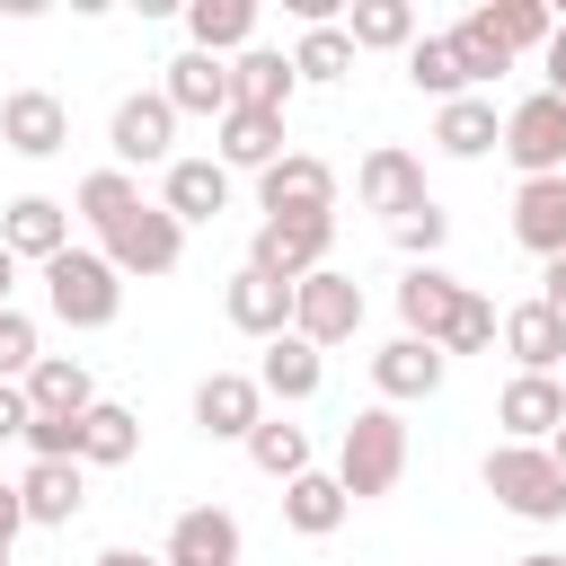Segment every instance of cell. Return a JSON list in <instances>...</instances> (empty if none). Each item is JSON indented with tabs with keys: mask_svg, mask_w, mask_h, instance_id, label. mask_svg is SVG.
Masks as SVG:
<instances>
[{
	"mask_svg": "<svg viewBox=\"0 0 566 566\" xmlns=\"http://www.w3.org/2000/svg\"><path fill=\"white\" fill-rule=\"evenodd\" d=\"M44 310L62 318V327H115V310H124V274L106 265V248H62L53 265H44Z\"/></svg>",
	"mask_w": 566,
	"mask_h": 566,
	"instance_id": "obj_1",
	"label": "cell"
},
{
	"mask_svg": "<svg viewBox=\"0 0 566 566\" xmlns=\"http://www.w3.org/2000/svg\"><path fill=\"white\" fill-rule=\"evenodd\" d=\"M407 478V424H398V407H363L354 424H345V442H336V486L354 495V504H371V495H389Z\"/></svg>",
	"mask_w": 566,
	"mask_h": 566,
	"instance_id": "obj_2",
	"label": "cell"
},
{
	"mask_svg": "<svg viewBox=\"0 0 566 566\" xmlns=\"http://www.w3.org/2000/svg\"><path fill=\"white\" fill-rule=\"evenodd\" d=\"M486 495L513 522H566V469L548 460V442H495L486 451Z\"/></svg>",
	"mask_w": 566,
	"mask_h": 566,
	"instance_id": "obj_3",
	"label": "cell"
},
{
	"mask_svg": "<svg viewBox=\"0 0 566 566\" xmlns=\"http://www.w3.org/2000/svg\"><path fill=\"white\" fill-rule=\"evenodd\" d=\"M97 248H106V265H115L124 283H133V274L159 283V274H177V256H186V221H177L168 203H133Z\"/></svg>",
	"mask_w": 566,
	"mask_h": 566,
	"instance_id": "obj_4",
	"label": "cell"
},
{
	"mask_svg": "<svg viewBox=\"0 0 566 566\" xmlns=\"http://www.w3.org/2000/svg\"><path fill=\"white\" fill-rule=\"evenodd\" d=\"M292 336L301 345H354L363 336V283L354 274H336V265H318L310 283H292Z\"/></svg>",
	"mask_w": 566,
	"mask_h": 566,
	"instance_id": "obj_5",
	"label": "cell"
},
{
	"mask_svg": "<svg viewBox=\"0 0 566 566\" xmlns=\"http://www.w3.org/2000/svg\"><path fill=\"white\" fill-rule=\"evenodd\" d=\"M504 159L522 168V186L531 177H566V97L531 88L522 106H504Z\"/></svg>",
	"mask_w": 566,
	"mask_h": 566,
	"instance_id": "obj_6",
	"label": "cell"
},
{
	"mask_svg": "<svg viewBox=\"0 0 566 566\" xmlns=\"http://www.w3.org/2000/svg\"><path fill=\"white\" fill-rule=\"evenodd\" d=\"M106 150H115V168H168L177 159V106L159 88H133L106 124Z\"/></svg>",
	"mask_w": 566,
	"mask_h": 566,
	"instance_id": "obj_7",
	"label": "cell"
},
{
	"mask_svg": "<svg viewBox=\"0 0 566 566\" xmlns=\"http://www.w3.org/2000/svg\"><path fill=\"white\" fill-rule=\"evenodd\" d=\"M256 203H265V221H318V212H336V168L318 150H283L256 177Z\"/></svg>",
	"mask_w": 566,
	"mask_h": 566,
	"instance_id": "obj_8",
	"label": "cell"
},
{
	"mask_svg": "<svg viewBox=\"0 0 566 566\" xmlns=\"http://www.w3.org/2000/svg\"><path fill=\"white\" fill-rule=\"evenodd\" d=\"M327 248H336V212H318V221H256L248 265L274 274V283H310L327 265Z\"/></svg>",
	"mask_w": 566,
	"mask_h": 566,
	"instance_id": "obj_9",
	"label": "cell"
},
{
	"mask_svg": "<svg viewBox=\"0 0 566 566\" xmlns=\"http://www.w3.org/2000/svg\"><path fill=\"white\" fill-rule=\"evenodd\" d=\"M354 195H363V212H380V221H407V212H424V203H433V195H424V159H416V150H398V142L363 150Z\"/></svg>",
	"mask_w": 566,
	"mask_h": 566,
	"instance_id": "obj_10",
	"label": "cell"
},
{
	"mask_svg": "<svg viewBox=\"0 0 566 566\" xmlns=\"http://www.w3.org/2000/svg\"><path fill=\"white\" fill-rule=\"evenodd\" d=\"M0 248H9L18 265L44 274L62 248H80V239H71V203H53V195H18V203L0 212Z\"/></svg>",
	"mask_w": 566,
	"mask_h": 566,
	"instance_id": "obj_11",
	"label": "cell"
},
{
	"mask_svg": "<svg viewBox=\"0 0 566 566\" xmlns=\"http://www.w3.org/2000/svg\"><path fill=\"white\" fill-rule=\"evenodd\" d=\"M195 424H203L212 442H248V433L265 424L256 371H203V380H195Z\"/></svg>",
	"mask_w": 566,
	"mask_h": 566,
	"instance_id": "obj_12",
	"label": "cell"
},
{
	"mask_svg": "<svg viewBox=\"0 0 566 566\" xmlns=\"http://www.w3.org/2000/svg\"><path fill=\"white\" fill-rule=\"evenodd\" d=\"M495 424H504V442H557V424H566V380H557V371H513L504 398H495Z\"/></svg>",
	"mask_w": 566,
	"mask_h": 566,
	"instance_id": "obj_13",
	"label": "cell"
},
{
	"mask_svg": "<svg viewBox=\"0 0 566 566\" xmlns=\"http://www.w3.org/2000/svg\"><path fill=\"white\" fill-rule=\"evenodd\" d=\"M0 142H9L18 159H53V150L71 142V106H62L53 88H9V97H0Z\"/></svg>",
	"mask_w": 566,
	"mask_h": 566,
	"instance_id": "obj_14",
	"label": "cell"
},
{
	"mask_svg": "<svg viewBox=\"0 0 566 566\" xmlns=\"http://www.w3.org/2000/svg\"><path fill=\"white\" fill-rule=\"evenodd\" d=\"M442 371H451V354H442V345H424V336H389V345L371 354V389H380V407L433 398V389H442Z\"/></svg>",
	"mask_w": 566,
	"mask_h": 566,
	"instance_id": "obj_15",
	"label": "cell"
},
{
	"mask_svg": "<svg viewBox=\"0 0 566 566\" xmlns=\"http://www.w3.org/2000/svg\"><path fill=\"white\" fill-rule=\"evenodd\" d=\"M168 566H239L248 557V539H239V513H221V504H186L177 522H168V548H159Z\"/></svg>",
	"mask_w": 566,
	"mask_h": 566,
	"instance_id": "obj_16",
	"label": "cell"
},
{
	"mask_svg": "<svg viewBox=\"0 0 566 566\" xmlns=\"http://www.w3.org/2000/svg\"><path fill=\"white\" fill-rule=\"evenodd\" d=\"M460 274H442V265H407L398 274V336H424V345H442V327H451V310H460Z\"/></svg>",
	"mask_w": 566,
	"mask_h": 566,
	"instance_id": "obj_17",
	"label": "cell"
},
{
	"mask_svg": "<svg viewBox=\"0 0 566 566\" xmlns=\"http://www.w3.org/2000/svg\"><path fill=\"white\" fill-rule=\"evenodd\" d=\"M221 310H230V327H239V336H256V345L292 336V283H274V274H256V265H239V274H230Z\"/></svg>",
	"mask_w": 566,
	"mask_h": 566,
	"instance_id": "obj_18",
	"label": "cell"
},
{
	"mask_svg": "<svg viewBox=\"0 0 566 566\" xmlns=\"http://www.w3.org/2000/svg\"><path fill=\"white\" fill-rule=\"evenodd\" d=\"M159 203L195 230V221H221L230 212V168L221 159H168L159 168Z\"/></svg>",
	"mask_w": 566,
	"mask_h": 566,
	"instance_id": "obj_19",
	"label": "cell"
},
{
	"mask_svg": "<svg viewBox=\"0 0 566 566\" xmlns=\"http://www.w3.org/2000/svg\"><path fill=\"white\" fill-rule=\"evenodd\" d=\"M18 495H27V522H35V531H71L80 504H88V469H80V460H35V469L18 478Z\"/></svg>",
	"mask_w": 566,
	"mask_h": 566,
	"instance_id": "obj_20",
	"label": "cell"
},
{
	"mask_svg": "<svg viewBox=\"0 0 566 566\" xmlns=\"http://www.w3.org/2000/svg\"><path fill=\"white\" fill-rule=\"evenodd\" d=\"M513 239H522L539 265L566 256V177H531V186H513Z\"/></svg>",
	"mask_w": 566,
	"mask_h": 566,
	"instance_id": "obj_21",
	"label": "cell"
},
{
	"mask_svg": "<svg viewBox=\"0 0 566 566\" xmlns=\"http://www.w3.org/2000/svg\"><path fill=\"white\" fill-rule=\"evenodd\" d=\"M159 97H168L177 115H212V124H221V115L239 106V97H230V62H212V53H195V44H186V53L168 62Z\"/></svg>",
	"mask_w": 566,
	"mask_h": 566,
	"instance_id": "obj_22",
	"label": "cell"
},
{
	"mask_svg": "<svg viewBox=\"0 0 566 566\" xmlns=\"http://www.w3.org/2000/svg\"><path fill=\"white\" fill-rule=\"evenodd\" d=\"M504 354L522 363V371H566V318L531 292V301H513L504 310Z\"/></svg>",
	"mask_w": 566,
	"mask_h": 566,
	"instance_id": "obj_23",
	"label": "cell"
},
{
	"mask_svg": "<svg viewBox=\"0 0 566 566\" xmlns=\"http://www.w3.org/2000/svg\"><path fill=\"white\" fill-rule=\"evenodd\" d=\"M186 44L212 62H239L256 44V0H186Z\"/></svg>",
	"mask_w": 566,
	"mask_h": 566,
	"instance_id": "obj_24",
	"label": "cell"
},
{
	"mask_svg": "<svg viewBox=\"0 0 566 566\" xmlns=\"http://www.w3.org/2000/svg\"><path fill=\"white\" fill-rule=\"evenodd\" d=\"M230 97H239V106H256V115H283V106L301 97V71H292V53H274V44H248V53L230 62Z\"/></svg>",
	"mask_w": 566,
	"mask_h": 566,
	"instance_id": "obj_25",
	"label": "cell"
},
{
	"mask_svg": "<svg viewBox=\"0 0 566 566\" xmlns=\"http://www.w3.org/2000/svg\"><path fill=\"white\" fill-rule=\"evenodd\" d=\"M433 150H442V159H486V150H504L495 97H451V106H433Z\"/></svg>",
	"mask_w": 566,
	"mask_h": 566,
	"instance_id": "obj_26",
	"label": "cell"
},
{
	"mask_svg": "<svg viewBox=\"0 0 566 566\" xmlns=\"http://www.w3.org/2000/svg\"><path fill=\"white\" fill-rule=\"evenodd\" d=\"M212 133H221V150H212V159H221L230 177H239V168H248V177H265V168L283 159V115H256V106H230V115H221Z\"/></svg>",
	"mask_w": 566,
	"mask_h": 566,
	"instance_id": "obj_27",
	"label": "cell"
},
{
	"mask_svg": "<svg viewBox=\"0 0 566 566\" xmlns=\"http://www.w3.org/2000/svg\"><path fill=\"white\" fill-rule=\"evenodd\" d=\"M256 389H265V398H283V407H301V398H318V389H327V354H318V345H301V336H274V345L256 354Z\"/></svg>",
	"mask_w": 566,
	"mask_h": 566,
	"instance_id": "obj_28",
	"label": "cell"
},
{
	"mask_svg": "<svg viewBox=\"0 0 566 566\" xmlns=\"http://www.w3.org/2000/svg\"><path fill=\"white\" fill-rule=\"evenodd\" d=\"M18 389H27V407H35V416H88V407H97V380H88V363H80V354H44Z\"/></svg>",
	"mask_w": 566,
	"mask_h": 566,
	"instance_id": "obj_29",
	"label": "cell"
},
{
	"mask_svg": "<svg viewBox=\"0 0 566 566\" xmlns=\"http://www.w3.org/2000/svg\"><path fill=\"white\" fill-rule=\"evenodd\" d=\"M133 451H142V416L115 407V398H97V407L80 416V469H124Z\"/></svg>",
	"mask_w": 566,
	"mask_h": 566,
	"instance_id": "obj_30",
	"label": "cell"
},
{
	"mask_svg": "<svg viewBox=\"0 0 566 566\" xmlns=\"http://www.w3.org/2000/svg\"><path fill=\"white\" fill-rule=\"evenodd\" d=\"M345 513H354V495L336 486V469H310V478H292V486H283V522H292L301 539H327Z\"/></svg>",
	"mask_w": 566,
	"mask_h": 566,
	"instance_id": "obj_31",
	"label": "cell"
},
{
	"mask_svg": "<svg viewBox=\"0 0 566 566\" xmlns=\"http://www.w3.org/2000/svg\"><path fill=\"white\" fill-rule=\"evenodd\" d=\"M345 35H354V53H407L416 44V0H354Z\"/></svg>",
	"mask_w": 566,
	"mask_h": 566,
	"instance_id": "obj_32",
	"label": "cell"
},
{
	"mask_svg": "<svg viewBox=\"0 0 566 566\" xmlns=\"http://www.w3.org/2000/svg\"><path fill=\"white\" fill-rule=\"evenodd\" d=\"M407 80H416L433 106L478 97V88H469V71H460V53H451V35H416V44H407Z\"/></svg>",
	"mask_w": 566,
	"mask_h": 566,
	"instance_id": "obj_33",
	"label": "cell"
},
{
	"mask_svg": "<svg viewBox=\"0 0 566 566\" xmlns=\"http://www.w3.org/2000/svg\"><path fill=\"white\" fill-rule=\"evenodd\" d=\"M451 35V53H460V71H469V88H486V80H504L513 71V53H504V35L486 27V9H469L460 27H442Z\"/></svg>",
	"mask_w": 566,
	"mask_h": 566,
	"instance_id": "obj_34",
	"label": "cell"
},
{
	"mask_svg": "<svg viewBox=\"0 0 566 566\" xmlns=\"http://www.w3.org/2000/svg\"><path fill=\"white\" fill-rule=\"evenodd\" d=\"M292 71H301L310 88H336V80L354 71V35H345V18H336V27H301V44H292Z\"/></svg>",
	"mask_w": 566,
	"mask_h": 566,
	"instance_id": "obj_35",
	"label": "cell"
},
{
	"mask_svg": "<svg viewBox=\"0 0 566 566\" xmlns=\"http://www.w3.org/2000/svg\"><path fill=\"white\" fill-rule=\"evenodd\" d=\"M133 203H142L133 168H97V177H80V195H71V212H80V221H88L97 239H106V230H115V221H124Z\"/></svg>",
	"mask_w": 566,
	"mask_h": 566,
	"instance_id": "obj_36",
	"label": "cell"
},
{
	"mask_svg": "<svg viewBox=\"0 0 566 566\" xmlns=\"http://www.w3.org/2000/svg\"><path fill=\"white\" fill-rule=\"evenodd\" d=\"M248 460H256L265 478H283V486H292V478H310V433H301V424H283V416H265V424L248 433Z\"/></svg>",
	"mask_w": 566,
	"mask_h": 566,
	"instance_id": "obj_37",
	"label": "cell"
},
{
	"mask_svg": "<svg viewBox=\"0 0 566 566\" xmlns=\"http://www.w3.org/2000/svg\"><path fill=\"white\" fill-rule=\"evenodd\" d=\"M486 27L504 35L513 62H522V53H548V35H557V18H548L539 0H486Z\"/></svg>",
	"mask_w": 566,
	"mask_h": 566,
	"instance_id": "obj_38",
	"label": "cell"
},
{
	"mask_svg": "<svg viewBox=\"0 0 566 566\" xmlns=\"http://www.w3.org/2000/svg\"><path fill=\"white\" fill-rule=\"evenodd\" d=\"M504 336V310L486 301V292H460V310H451V327H442V354H486Z\"/></svg>",
	"mask_w": 566,
	"mask_h": 566,
	"instance_id": "obj_39",
	"label": "cell"
},
{
	"mask_svg": "<svg viewBox=\"0 0 566 566\" xmlns=\"http://www.w3.org/2000/svg\"><path fill=\"white\" fill-rule=\"evenodd\" d=\"M389 239H398V256H416V265H433V248L451 239V212H442V203H424V212H407V221H389Z\"/></svg>",
	"mask_w": 566,
	"mask_h": 566,
	"instance_id": "obj_40",
	"label": "cell"
},
{
	"mask_svg": "<svg viewBox=\"0 0 566 566\" xmlns=\"http://www.w3.org/2000/svg\"><path fill=\"white\" fill-rule=\"evenodd\" d=\"M35 363H44V354H35V318L9 301V310H0V380H27Z\"/></svg>",
	"mask_w": 566,
	"mask_h": 566,
	"instance_id": "obj_41",
	"label": "cell"
},
{
	"mask_svg": "<svg viewBox=\"0 0 566 566\" xmlns=\"http://www.w3.org/2000/svg\"><path fill=\"white\" fill-rule=\"evenodd\" d=\"M27 451L35 460H80V416H35L27 424Z\"/></svg>",
	"mask_w": 566,
	"mask_h": 566,
	"instance_id": "obj_42",
	"label": "cell"
},
{
	"mask_svg": "<svg viewBox=\"0 0 566 566\" xmlns=\"http://www.w3.org/2000/svg\"><path fill=\"white\" fill-rule=\"evenodd\" d=\"M27 424H35L27 389H18V380H0V442H27Z\"/></svg>",
	"mask_w": 566,
	"mask_h": 566,
	"instance_id": "obj_43",
	"label": "cell"
},
{
	"mask_svg": "<svg viewBox=\"0 0 566 566\" xmlns=\"http://www.w3.org/2000/svg\"><path fill=\"white\" fill-rule=\"evenodd\" d=\"M539 71H548V97H566V18H557V35H548V53H539Z\"/></svg>",
	"mask_w": 566,
	"mask_h": 566,
	"instance_id": "obj_44",
	"label": "cell"
},
{
	"mask_svg": "<svg viewBox=\"0 0 566 566\" xmlns=\"http://www.w3.org/2000/svg\"><path fill=\"white\" fill-rule=\"evenodd\" d=\"M18 531H27V495H18V486H0V539L18 548Z\"/></svg>",
	"mask_w": 566,
	"mask_h": 566,
	"instance_id": "obj_45",
	"label": "cell"
},
{
	"mask_svg": "<svg viewBox=\"0 0 566 566\" xmlns=\"http://www.w3.org/2000/svg\"><path fill=\"white\" fill-rule=\"evenodd\" d=\"M539 301H548V310H557V318H566V256H557V265H548V274H539Z\"/></svg>",
	"mask_w": 566,
	"mask_h": 566,
	"instance_id": "obj_46",
	"label": "cell"
},
{
	"mask_svg": "<svg viewBox=\"0 0 566 566\" xmlns=\"http://www.w3.org/2000/svg\"><path fill=\"white\" fill-rule=\"evenodd\" d=\"M97 566H168V557H150V548H97Z\"/></svg>",
	"mask_w": 566,
	"mask_h": 566,
	"instance_id": "obj_47",
	"label": "cell"
},
{
	"mask_svg": "<svg viewBox=\"0 0 566 566\" xmlns=\"http://www.w3.org/2000/svg\"><path fill=\"white\" fill-rule=\"evenodd\" d=\"M9 292H18V256L0 248V310H9Z\"/></svg>",
	"mask_w": 566,
	"mask_h": 566,
	"instance_id": "obj_48",
	"label": "cell"
},
{
	"mask_svg": "<svg viewBox=\"0 0 566 566\" xmlns=\"http://www.w3.org/2000/svg\"><path fill=\"white\" fill-rule=\"evenodd\" d=\"M513 566H566V557H557V548H531V557H513Z\"/></svg>",
	"mask_w": 566,
	"mask_h": 566,
	"instance_id": "obj_49",
	"label": "cell"
},
{
	"mask_svg": "<svg viewBox=\"0 0 566 566\" xmlns=\"http://www.w3.org/2000/svg\"><path fill=\"white\" fill-rule=\"evenodd\" d=\"M548 460H557V469H566V424H557V442H548Z\"/></svg>",
	"mask_w": 566,
	"mask_h": 566,
	"instance_id": "obj_50",
	"label": "cell"
},
{
	"mask_svg": "<svg viewBox=\"0 0 566 566\" xmlns=\"http://www.w3.org/2000/svg\"><path fill=\"white\" fill-rule=\"evenodd\" d=\"M0 566H9V539H0Z\"/></svg>",
	"mask_w": 566,
	"mask_h": 566,
	"instance_id": "obj_51",
	"label": "cell"
}]
</instances>
